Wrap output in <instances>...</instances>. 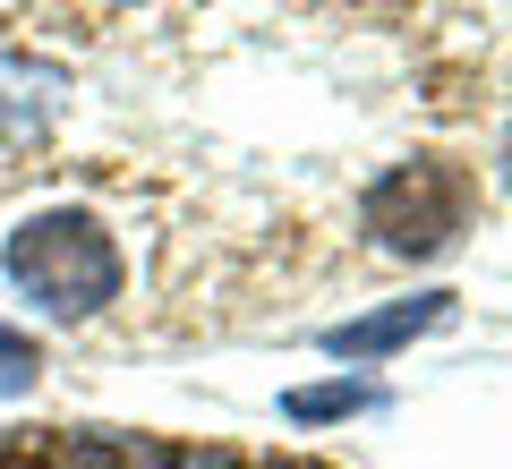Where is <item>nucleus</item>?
<instances>
[{"label":"nucleus","instance_id":"obj_7","mask_svg":"<svg viewBox=\"0 0 512 469\" xmlns=\"http://www.w3.org/2000/svg\"><path fill=\"white\" fill-rule=\"evenodd\" d=\"M35 376H43V342L0 325V393H35Z\"/></svg>","mask_w":512,"mask_h":469},{"label":"nucleus","instance_id":"obj_10","mask_svg":"<svg viewBox=\"0 0 512 469\" xmlns=\"http://www.w3.org/2000/svg\"><path fill=\"white\" fill-rule=\"evenodd\" d=\"M274 469H325V461H274Z\"/></svg>","mask_w":512,"mask_h":469},{"label":"nucleus","instance_id":"obj_9","mask_svg":"<svg viewBox=\"0 0 512 469\" xmlns=\"http://www.w3.org/2000/svg\"><path fill=\"white\" fill-rule=\"evenodd\" d=\"M504 188H512V120H504Z\"/></svg>","mask_w":512,"mask_h":469},{"label":"nucleus","instance_id":"obj_8","mask_svg":"<svg viewBox=\"0 0 512 469\" xmlns=\"http://www.w3.org/2000/svg\"><path fill=\"white\" fill-rule=\"evenodd\" d=\"M171 469H248V461H239V452H180Z\"/></svg>","mask_w":512,"mask_h":469},{"label":"nucleus","instance_id":"obj_5","mask_svg":"<svg viewBox=\"0 0 512 469\" xmlns=\"http://www.w3.org/2000/svg\"><path fill=\"white\" fill-rule=\"evenodd\" d=\"M60 94H69V77H60L52 60H0V154L43 145V128H52Z\"/></svg>","mask_w":512,"mask_h":469},{"label":"nucleus","instance_id":"obj_3","mask_svg":"<svg viewBox=\"0 0 512 469\" xmlns=\"http://www.w3.org/2000/svg\"><path fill=\"white\" fill-rule=\"evenodd\" d=\"M453 325V290H410V299L393 307H367V316H350V325H325V359H393V350H410L419 333H444Z\"/></svg>","mask_w":512,"mask_h":469},{"label":"nucleus","instance_id":"obj_2","mask_svg":"<svg viewBox=\"0 0 512 469\" xmlns=\"http://www.w3.org/2000/svg\"><path fill=\"white\" fill-rule=\"evenodd\" d=\"M470 214H478V180H470L461 163H444V154L384 163L376 180L359 188V231L376 239L384 256H410V265H427V256L461 248Z\"/></svg>","mask_w":512,"mask_h":469},{"label":"nucleus","instance_id":"obj_1","mask_svg":"<svg viewBox=\"0 0 512 469\" xmlns=\"http://www.w3.org/2000/svg\"><path fill=\"white\" fill-rule=\"evenodd\" d=\"M0 273L26 307H43L52 325H94L111 299L128 290V256L111 239L103 214L86 205H52V214H26L0 248Z\"/></svg>","mask_w":512,"mask_h":469},{"label":"nucleus","instance_id":"obj_6","mask_svg":"<svg viewBox=\"0 0 512 469\" xmlns=\"http://www.w3.org/2000/svg\"><path fill=\"white\" fill-rule=\"evenodd\" d=\"M282 410L299 418V427H325V418H359V410H384L376 384H308V393H291Z\"/></svg>","mask_w":512,"mask_h":469},{"label":"nucleus","instance_id":"obj_4","mask_svg":"<svg viewBox=\"0 0 512 469\" xmlns=\"http://www.w3.org/2000/svg\"><path fill=\"white\" fill-rule=\"evenodd\" d=\"M171 461H180V444L128 427H43L18 452V469H171Z\"/></svg>","mask_w":512,"mask_h":469}]
</instances>
